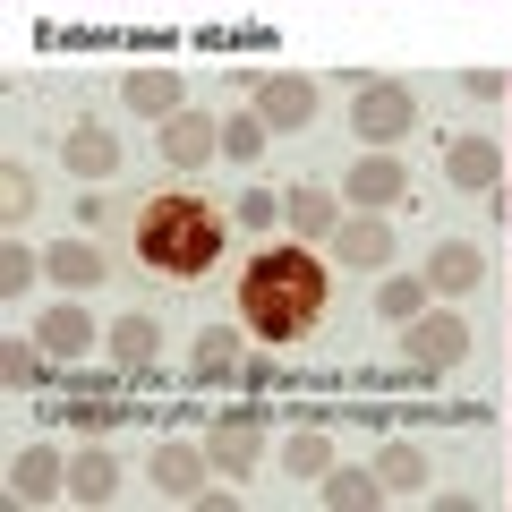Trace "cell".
<instances>
[{"mask_svg": "<svg viewBox=\"0 0 512 512\" xmlns=\"http://www.w3.org/2000/svg\"><path fill=\"white\" fill-rule=\"evenodd\" d=\"M325 299H333V274L308 256V239H291V248H265L239 274V325L256 342H308L325 325Z\"/></svg>", "mask_w": 512, "mask_h": 512, "instance_id": "obj_1", "label": "cell"}, {"mask_svg": "<svg viewBox=\"0 0 512 512\" xmlns=\"http://www.w3.org/2000/svg\"><path fill=\"white\" fill-rule=\"evenodd\" d=\"M231 248V214L214 197H188V188H163V197L137 205V265L154 282H205Z\"/></svg>", "mask_w": 512, "mask_h": 512, "instance_id": "obj_2", "label": "cell"}, {"mask_svg": "<svg viewBox=\"0 0 512 512\" xmlns=\"http://www.w3.org/2000/svg\"><path fill=\"white\" fill-rule=\"evenodd\" d=\"M410 120H419V94L410 86H359V103H350V128L359 137H376V146H393V137H410Z\"/></svg>", "mask_w": 512, "mask_h": 512, "instance_id": "obj_3", "label": "cell"}, {"mask_svg": "<svg viewBox=\"0 0 512 512\" xmlns=\"http://www.w3.org/2000/svg\"><path fill=\"white\" fill-rule=\"evenodd\" d=\"M478 282H487V265H478L470 239H436V248H427V291L461 299V291H478Z\"/></svg>", "mask_w": 512, "mask_h": 512, "instance_id": "obj_4", "label": "cell"}, {"mask_svg": "<svg viewBox=\"0 0 512 512\" xmlns=\"http://www.w3.org/2000/svg\"><path fill=\"white\" fill-rule=\"evenodd\" d=\"M470 350V325L461 316H410V359L419 367H453Z\"/></svg>", "mask_w": 512, "mask_h": 512, "instance_id": "obj_5", "label": "cell"}, {"mask_svg": "<svg viewBox=\"0 0 512 512\" xmlns=\"http://www.w3.org/2000/svg\"><path fill=\"white\" fill-rule=\"evenodd\" d=\"M163 154L188 171V163H205V154H222V128L205 120V111H171L163 120Z\"/></svg>", "mask_w": 512, "mask_h": 512, "instance_id": "obj_6", "label": "cell"}, {"mask_svg": "<svg viewBox=\"0 0 512 512\" xmlns=\"http://www.w3.org/2000/svg\"><path fill=\"white\" fill-rule=\"evenodd\" d=\"M69 171L77 180H111V171H120V137H111V128H69Z\"/></svg>", "mask_w": 512, "mask_h": 512, "instance_id": "obj_7", "label": "cell"}, {"mask_svg": "<svg viewBox=\"0 0 512 512\" xmlns=\"http://www.w3.org/2000/svg\"><path fill=\"white\" fill-rule=\"evenodd\" d=\"M128 111H154V120H171V111H188L180 103V69H128Z\"/></svg>", "mask_w": 512, "mask_h": 512, "instance_id": "obj_8", "label": "cell"}, {"mask_svg": "<svg viewBox=\"0 0 512 512\" xmlns=\"http://www.w3.org/2000/svg\"><path fill=\"white\" fill-rule=\"evenodd\" d=\"M282 222H291L299 239H325V231H342V214H333V197H325V188H308V180H299L291 197H282Z\"/></svg>", "mask_w": 512, "mask_h": 512, "instance_id": "obj_9", "label": "cell"}, {"mask_svg": "<svg viewBox=\"0 0 512 512\" xmlns=\"http://www.w3.org/2000/svg\"><path fill=\"white\" fill-rule=\"evenodd\" d=\"M205 461L214 453H188V444H163V453H154V495H197V478H205Z\"/></svg>", "mask_w": 512, "mask_h": 512, "instance_id": "obj_10", "label": "cell"}, {"mask_svg": "<svg viewBox=\"0 0 512 512\" xmlns=\"http://www.w3.org/2000/svg\"><path fill=\"white\" fill-rule=\"evenodd\" d=\"M402 163H393V154H367V163L359 171H350V205H393V197H402Z\"/></svg>", "mask_w": 512, "mask_h": 512, "instance_id": "obj_11", "label": "cell"}, {"mask_svg": "<svg viewBox=\"0 0 512 512\" xmlns=\"http://www.w3.org/2000/svg\"><path fill=\"white\" fill-rule=\"evenodd\" d=\"M333 248H342V265H376L384 274V256H393V231H384V222H342V231H333Z\"/></svg>", "mask_w": 512, "mask_h": 512, "instance_id": "obj_12", "label": "cell"}, {"mask_svg": "<svg viewBox=\"0 0 512 512\" xmlns=\"http://www.w3.org/2000/svg\"><path fill=\"white\" fill-rule=\"evenodd\" d=\"M308 111H316V86H308V77H274V86H265V111H256V120H265V128H299Z\"/></svg>", "mask_w": 512, "mask_h": 512, "instance_id": "obj_13", "label": "cell"}, {"mask_svg": "<svg viewBox=\"0 0 512 512\" xmlns=\"http://www.w3.org/2000/svg\"><path fill=\"white\" fill-rule=\"evenodd\" d=\"M205 453H214V470H248V461L265 453V427H256V419H222Z\"/></svg>", "mask_w": 512, "mask_h": 512, "instance_id": "obj_14", "label": "cell"}, {"mask_svg": "<svg viewBox=\"0 0 512 512\" xmlns=\"http://www.w3.org/2000/svg\"><path fill=\"white\" fill-rule=\"evenodd\" d=\"M444 171H453L461 188H495V171H504V154H495L487 137H461V146L444 154Z\"/></svg>", "mask_w": 512, "mask_h": 512, "instance_id": "obj_15", "label": "cell"}, {"mask_svg": "<svg viewBox=\"0 0 512 512\" xmlns=\"http://www.w3.org/2000/svg\"><path fill=\"white\" fill-rule=\"evenodd\" d=\"M9 478H18V495H26V504H43V495L60 487V453H43V444H26V453L9 461Z\"/></svg>", "mask_w": 512, "mask_h": 512, "instance_id": "obj_16", "label": "cell"}, {"mask_svg": "<svg viewBox=\"0 0 512 512\" xmlns=\"http://www.w3.org/2000/svg\"><path fill=\"white\" fill-rule=\"evenodd\" d=\"M52 274L69 282V291H86V282H103V248H94V239H60V248H52Z\"/></svg>", "mask_w": 512, "mask_h": 512, "instance_id": "obj_17", "label": "cell"}, {"mask_svg": "<svg viewBox=\"0 0 512 512\" xmlns=\"http://www.w3.org/2000/svg\"><path fill=\"white\" fill-rule=\"evenodd\" d=\"M111 487H120V461H111V453H86V461L69 470V495H77V504H111Z\"/></svg>", "mask_w": 512, "mask_h": 512, "instance_id": "obj_18", "label": "cell"}, {"mask_svg": "<svg viewBox=\"0 0 512 512\" xmlns=\"http://www.w3.org/2000/svg\"><path fill=\"white\" fill-rule=\"evenodd\" d=\"M111 350H120V367H154V359H163V333H154L146 316H120V333H111Z\"/></svg>", "mask_w": 512, "mask_h": 512, "instance_id": "obj_19", "label": "cell"}, {"mask_svg": "<svg viewBox=\"0 0 512 512\" xmlns=\"http://www.w3.org/2000/svg\"><path fill=\"white\" fill-rule=\"evenodd\" d=\"M43 342H52L60 359H77V350H94V325L77 308H52V316H43Z\"/></svg>", "mask_w": 512, "mask_h": 512, "instance_id": "obj_20", "label": "cell"}, {"mask_svg": "<svg viewBox=\"0 0 512 512\" xmlns=\"http://www.w3.org/2000/svg\"><path fill=\"white\" fill-rule=\"evenodd\" d=\"M265 146H274V137H265V120H248V111H239V120L222 128V154H231V163H256Z\"/></svg>", "mask_w": 512, "mask_h": 512, "instance_id": "obj_21", "label": "cell"}, {"mask_svg": "<svg viewBox=\"0 0 512 512\" xmlns=\"http://www.w3.org/2000/svg\"><path fill=\"white\" fill-rule=\"evenodd\" d=\"M231 342H239L231 325H214V333H197V359H188V367H197V376H231Z\"/></svg>", "mask_w": 512, "mask_h": 512, "instance_id": "obj_22", "label": "cell"}, {"mask_svg": "<svg viewBox=\"0 0 512 512\" xmlns=\"http://www.w3.org/2000/svg\"><path fill=\"white\" fill-rule=\"evenodd\" d=\"M376 478H384V487H402V495H419V478H427V461H419V453H402V444H393V453L376 461Z\"/></svg>", "mask_w": 512, "mask_h": 512, "instance_id": "obj_23", "label": "cell"}, {"mask_svg": "<svg viewBox=\"0 0 512 512\" xmlns=\"http://www.w3.org/2000/svg\"><path fill=\"white\" fill-rule=\"evenodd\" d=\"M325 504H376V470H333L325 478Z\"/></svg>", "mask_w": 512, "mask_h": 512, "instance_id": "obj_24", "label": "cell"}, {"mask_svg": "<svg viewBox=\"0 0 512 512\" xmlns=\"http://www.w3.org/2000/svg\"><path fill=\"white\" fill-rule=\"evenodd\" d=\"M282 470L291 478H325V436H291L282 444Z\"/></svg>", "mask_w": 512, "mask_h": 512, "instance_id": "obj_25", "label": "cell"}, {"mask_svg": "<svg viewBox=\"0 0 512 512\" xmlns=\"http://www.w3.org/2000/svg\"><path fill=\"white\" fill-rule=\"evenodd\" d=\"M26 282H35V248H26V239H9V256H0V291L26 299Z\"/></svg>", "mask_w": 512, "mask_h": 512, "instance_id": "obj_26", "label": "cell"}, {"mask_svg": "<svg viewBox=\"0 0 512 512\" xmlns=\"http://www.w3.org/2000/svg\"><path fill=\"white\" fill-rule=\"evenodd\" d=\"M239 222H248V231H274V222H282V197H274V188H239Z\"/></svg>", "mask_w": 512, "mask_h": 512, "instance_id": "obj_27", "label": "cell"}, {"mask_svg": "<svg viewBox=\"0 0 512 512\" xmlns=\"http://www.w3.org/2000/svg\"><path fill=\"white\" fill-rule=\"evenodd\" d=\"M0 197H9L0 214H26V205H35V171H26V163H9V171H0Z\"/></svg>", "mask_w": 512, "mask_h": 512, "instance_id": "obj_28", "label": "cell"}, {"mask_svg": "<svg viewBox=\"0 0 512 512\" xmlns=\"http://www.w3.org/2000/svg\"><path fill=\"white\" fill-rule=\"evenodd\" d=\"M376 308H384V316H419V282H384Z\"/></svg>", "mask_w": 512, "mask_h": 512, "instance_id": "obj_29", "label": "cell"}, {"mask_svg": "<svg viewBox=\"0 0 512 512\" xmlns=\"http://www.w3.org/2000/svg\"><path fill=\"white\" fill-rule=\"evenodd\" d=\"M0 367H9V384H35V376H43V359H35L26 342H9V359H0Z\"/></svg>", "mask_w": 512, "mask_h": 512, "instance_id": "obj_30", "label": "cell"}, {"mask_svg": "<svg viewBox=\"0 0 512 512\" xmlns=\"http://www.w3.org/2000/svg\"><path fill=\"white\" fill-rule=\"evenodd\" d=\"M77 9H111V0H77Z\"/></svg>", "mask_w": 512, "mask_h": 512, "instance_id": "obj_31", "label": "cell"}]
</instances>
